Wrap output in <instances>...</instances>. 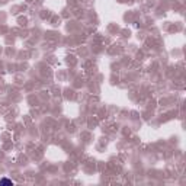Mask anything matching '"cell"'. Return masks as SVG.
<instances>
[{
	"label": "cell",
	"instance_id": "1",
	"mask_svg": "<svg viewBox=\"0 0 186 186\" xmlns=\"http://www.w3.org/2000/svg\"><path fill=\"white\" fill-rule=\"evenodd\" d=\"M0 186H13V182L7 177H3V179H0Z\"/></svg>",
	"mask_w": 186,
	"mask_h": 186
}]
</instances>
